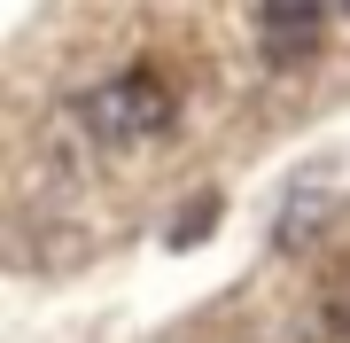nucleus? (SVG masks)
<instances>
[{"label": "nucleus", "mask_w": 350, "mask_h": 343, "mask_svg": "<svg viewBox=\"0 0 350 343\" xmlns=\"http://www.w3.org/2000/svg\"><path fill=\"white\" fill-rule=\"evenodd\" d=\"M172 86H163L156 71H125V78H101V86L86 94V125L101 140H156V133H172Z\"/></svg>", "instance_id": "nucleus-1"}, {"label": "nucleus", "mask_w": 350, "mask_h": 343, "mask_svg": "<svg viewBox=\"0 0 350 343\" xmlns=\"http://www.w3.org/2000/svg\"><path fill=\"white\" fill-rule=\"evenodd\" d=\"M319 24H327L319 8H265V16H257V31H265V47H273V63H296V55L319 39Z\"/></svg>", "instance_id": "nucleus-2"}]
</instances>
